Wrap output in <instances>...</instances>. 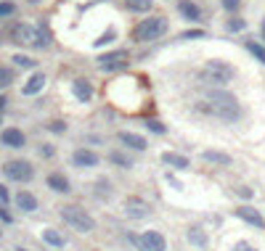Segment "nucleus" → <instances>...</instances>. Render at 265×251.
Here are the masks:
<instances>
[{"label":"nucleus","mask_w":265,"mask_h":251,"mask_svg":"<svg viewBox=\"0 0 265 251\" xmlns=\"http://www.w3.org/2000/svg\"><path fill=\"white\" fill-rule=\"evenodd\" d=\"M14 11H16L14 3H0V16H11Z\"/></svg>","instance_id":"nucleus-32"},{"label":"nucleus","mask_w":265,"mask_h":251,"mask_svg":"<svg viewBox=\"0 0 265 251\" xmlns=\"http://www.w3.org/2000/svg\"><path fill=\"white\" fill-rule=\"evenodd\" d=\"M14 201H16V209H21V212H34L37 209V196H34L32 190H16Z\"/></svg>","instance_id":"nucleus-13"},{"label":"nucleus","mask_w":265,"mask_h":251,"mask_svg":"<svg viewBox=\"0 0 265 251\" xmlns=\"http://www.w3.org/2000/svg\"><path fill=\"white\" fill-rule=\"evenodd\" d=\"M11 40L16 45H34V48H48V35L34 24H16L11 29Z\"/></svg>","instance_id":"nucleus-4"},{"label":"nucleus","mask_w":265,"mask_h":251,"mask_svg":"<svg viewBox=\"0 0 265 251\" xmlns=\"http://www.w3.org/2000/svg\"><path fill=\"white\" fill-rule=\"evenodd\" d=\"M45 82H48V77H45L43 72H34V74L27 79V85L21 87V93H24V95H37L40 90L45 87Z\"/></svg>","instance_id":"nucleus-16"},{"label":"nucleus","mask_w":265,"mask_h":251,"mask_svg":"<svg viewBox=\"0 0 265 251\" xmlns=\"http://www.w3.org/2000/svg\"><path fill=\"white\" fill-rule=\"evenodd\" d=\"M120 143L125 148H130V151H146L148 148V140L143 138V135H138V132H120Z\"/></svg>","instance_id":"nucleus-12"},{"label":"nucleus","mask_w":265,"mask_h":251,"mask_svg":"<svg viewBox=\"0 0 265 251\" xmlns=\"http://www.w3.org/2000/svg\"><path fill=\"white\" fill-rule=\"evenodd\" d=\"M61 220L69 227H74L77 233H93L96 230V220L83 207H74V204H66V207H61Z\"/></svg>","instance_id":"nucleus-3"},{"label":"nucleus","mask_w":265,"mask_h":251,"mask_svg":"<svg viewBox=\"0 0 265 251\" xmlns=\"http://www.w3.org/2000/svg\"><path fill=\"white\" fill-rule=\"evenodd\" d=\"M197 109L210 114L215 119H220V122H239L241 119V104L236 101V95L225 93V90H210L199 101Z\"/></svg>","instance_id":"nucleus-1"},{"label":"nucleus","mask_w":265,"mask_h":251,"mask_svg":"<svg viewBox=\"0 0 265 251\" xmlns=\"http://www.w3.org/2000/svg\"><path fill=\"white\" fill-rule=\"evenodd\" d=\"M188 241H191L194 246H207V241H210V238H207V233L202 230L199 225H194L191 230H188Z\"/></svg>","instance_id":"nucleus-24"},{"label":"nucleus","mask_w":265,"mask_h":251,"mask_svg":"<svg viewBox=\"0 0 265 251\" xmlns=\"http://www.w3.org/2000/svg\"><path fill=\"white\" fill-rule=\"evenodd\" d=\"M14 64L19 66V69H34V66H37V61L29 59V56H24V53H16L14 56Z\"/></svg>","instance_id":"nucleus-27"},{"label":"nucleus","mask_w":265,"mask_h":251,"mask_svg":"<svg viewBox=\"0 0 265 251\" xmlns=\"http://www.w3.org/2000/svg\"><path fill=\"white\" fill-rule=\"evenodd\" d=\"M138 246L141 251H167V238L159 230H146L138 235Z\"/></svg>","instance_id":"nucleus-8"},{"label":"nucleus","mask_w":265,"mask_h":251,"mask_svg":"<svg viewBox=\"0 0 265 251\" xmlns=\"http://www.w3.org/2000/svg\"><path fill=\"white\" fill-rule=\"evenodd\" d=\"M3 175L11 182H29L34 177V167L27 159H11V162L3 164Z\"/></svg>","instance_id":"nucleus-6"},{"label":"nucleus","mask_w":265,"mask_h":251,"mask_svg":"<svg viewBox=\"0 0 265 251\" xmlns=\"http://www.w3.org/2000/svg\"><path fill=\"white\" fill-rule=\"evenodd\" d=\"M225 29H228V32H241V29H247V19H239V16L228 19V21H225Z\"/></svg>","instance_id":"nucleus-28"},{"label":"nucleus","mask_w":265,"mask_h":251,"mask_svg":"<svg viewBox=\"0 0 265 251\" xmlns=\"http://www.w3.org/2000/svg\"><path fill=\"white\" fill-rule=\"evenodd\" d=\"M14 77H16L14 69H8V66H0V90H6L8 85H14Z\"/></svg>","instance_id":"nucleus-26"},{"label":"nucleus","mask_w":265,"mask_h":251,"mask_svg":"<svg viewBox=\"0 0 265 251\" xmlns=\"http://www.w3.org/2000/svg\"><path fill=\"white\" fill-rule=\"evenodd\" d=\"M14 251H27V248H14Z\"/></svg>","instance_id":"nucleus-40"},{"label":"nucleus","mask_w":265,"mask_h":251,"mask_svg":"<svg viewBox=\"0 0 265 251\" xmlns=\"http://www.w3.org/2000/svg\"><path fill=\"white\" fill-rule=\"evenodd\" d=\"M247 51L255 56L260 64H265V45H260V42H255V40H247Z\"/></svg>","instance_id":"nucleus-25"},{"label":"nucleus","mask_w":265,"mask_h":251,"mask_svg":"<svg viewBox=\"0 0 265 251\" xmlns=\"http://www.w3.org/2000/svg\"><path fill=\"white\" fill-rule=\"evenodd\" d=\"M260 32H262V40H265V21H262V27H260Z\"/></svg>","instance_id":"nucleus-39"},{"label":"nucleus","mask_w":265,"mask_h":251,"mask_svg":"<svg viewBox=\"0 0 265 251\" xmlns=\"http://www.w3.org/2000/svg\"><path fill=\"white\" fill-rule=\"evenodd\" d=\"M43 241L48 246H53V248H64L66 246V238L59 230H53V227H45V230H43Z\"/></svg>","instance_id":"nucleus-18"},{"label":"nucleus","mask_w":265,"mask_h":251,"mask_svg":"<svg viewBox=\"0 0 265 251\" xmlns=\"http://www.w3.org/2000/svg\"><path fill=\"white\" fill-rule=\"evenodd\" d=\"M98 162H101L98 154L90 151V148H77L72 154V164L80 167V169H93V167H98Z\"/></svg>","instance_id":"nucleus-9"},{"label":"nucleus","mask_w":265,"mask_h":251,"mask_svg":"<svg viewBox=\"0 0 265 251\" xmlns=\"http://www.w3.org/2000/svg\"><path fill=\"white\" fill-rule=\"evenodd\" d=\"M236 251H257V248L249 246V243H236Z\"/></svg>","instance_id":"nucleus-37"},{"label":"nucleus","mask_w":265,"mask_h":251,"mask_svg":"<svg viewBox=\"0 0 265 251\" xmlns=\"http://www.w3.org/2000/svg\"><path fill=\"white\" fill-rule=\"evenodd\" d=\"M167 32V19L165 16H148L141 19V24H135L133 29V40L135 42H154Z\"/></svg>","instance_id":"nucleus-2"},{"label":"nucleus","mask_w":265,"mask_h":251,"mask_svg":"<svg viewBox=\"0 0 265 251\" xmlns=\"http://www.w3.org/2000/svg\"><path fill=\"white\" fill-rule=\"evenodd\" d=\"M178 11H180V16L188 19V21H199V19H202V8L194 3V0H180V3H178Z\"/></svg>","instance_id":"nucleus-17"},{"label":"nucleus","mask_w":265,"mask_h":251,"mask_svg":"<svg viewBox=\"0 0 265 251\" xmlns=\"http://www.w3.org/2000/svg\"><path fill=\"white\" fill-rule=\"evenodd\" d=\"M11 201V193H8V188L3 185V182H0V204H8Z\"/></svg>","instance_id":"nucleus-35"},{"label":"nucleus","mask_w":265,"mask_h":251,"mask_svg":"<svg viewBox=\"0 0 265 251\" xmlns=\"http://www.w3.org/2000/svg\"><path fill=\"white\" fill-rule=\"evenodd\" d=\"M48 188L53 193H72V182H69V177L61 175V172H51L48 175Z\"/></svg>","instance_id":"nucleus-14"},{"label":"nucleus","mask_w":265,"mask_h":251,"mask_svg":"<svg viewBox=\"0 0 265 251\" xmlns=\"http://www.w3.org/2000/svg\"><path fill=\"white\" fill-rule=\"evenodd\" d=\"M0 143H3L6 148H24L27 145V135L19 127H6L3 132H0Z\"/></svg>","instance_id":"nucleus-10"},{"label":"nucleus","mask_w":265,"mask_h":251,"mask_svg":"<svg viewBox=\"0 0 265 251\" xmlns=\"http://www.w3.org/2000/svg\"><path fill=\"white\" fill-rule=\"evenodd\" d=\"M197 37H204L202 29H188V32H183V35H180V40H197Z\"/></svg>","instance_id":"nucleus-31"},{"label":"nucleus","mask_w":265,"mask_h":251,"mask_svg":"<svg viewBox=\"0 0 265 251\" xmlns=\"http://www.w3.org/2000/svg\"><path fill=\"white\" fill-rule=\"evenodd\" d=\"M202 159H204V162H210V164H220V167L231 164V156L223 154V151H202Z\"/></svg>","instance_id":"nucleus-21"},{"label":"nucleus","mask_w":265,"mask_h":251,"mask_svg":"<svg viewBox=\"0 0 265 251\" xmlns=\"http://www.w3.org/2000/svg\"><path fill=\"white\" fill-rule=\"evenodd\" d=\"M236 217H239V220H244L247 225L257 227V230H262V227H265V217H262L260 209H255V207H239V209H236Z\"/></svg>","instance_id":"nucleus-11"},{"label":"nucleus","mask_w":265,"mask_h":251,"mask_svg":"<svg viewBox=\"0 0 265 251\" xmlns=\"http://www.w3.org/2000/svg\"><path fill=\"white\" fill-rule=\"evenodd\" d=\"M146 124H148V130H152V132H162V135L167 132V127H165L162 122H157V119H148Z\"/></svg>","instance_id":"nucleus-30"},{"label":"nucleus","mask_w":265,"mask_h":251,"mask_svg":"<svg viewBox=\"0 0 265 251\" xmlns=\"http://www.w3.org/2000/svg\"><path fill=\"white\" fill-rule=\"evenodd\" d=\"M0 220H3L6 225L14 222V217H11V212H6V204H0Z\"/></svg>","instance_id":"nucleus-33"},{"label":"nucleus","mask_w":265,"mask_h":251,"mask_svg":"<svg viewBox=\"0 0 265 251\" xmlns=\"http://www.w3.org/2000/svg\"><path fill=\"white\" fill-rule=\"evenodd\" d=\"M234 74H236V72H234L231 64L217 61V59L207 61L204 69L199 72V77L204 79V82H210V85H225V82H231V79H234Z\"/></svg>","instance_id":"nucleus-5"},{"label":"nucleus","mask_w":265,"mask_h":251,"mask_svg":"<svg viewBox=\"0 0 265 251\" xmlns=\"http://www.w3.org/2000/svg\"><path fill=\"white\" fill-rule=\"evenodd\" d=\"M109 162H111L114 167H120V169H130V167H133V156H128L125 151H111V154H109Z\"/></svg>","instance_id":"nucleus-22"},{"label":"nucleus","mask_w":265,"mask_h":251,"mask_svg":"<svg viewBox=\"0 0 265 251\" xmlns=\"http://www.w3.org/2000/svg\"><path fill=\"white\" fill-rule=\"evenodd\" d=\"M154 6V0H125V8L133 11V14H148Z\"/></svg>","instance_id":"nucleus-23"},{"label":"nucleus","mask_w":265,"mask_h":251,"mask_svg":"<svg viewBox=\"0 0 265 251\" xmlns=\"http://www.w3.org/2000/svg\"><path fill=\"white\" fill-rule=\"evenodd\" d=\"M128 214L133 220H141V217H148V207L141 198H128Z\"/></svg>","instance_id":"nucleus-20"},{"label":"nucleus","mask_w":265,"mask_h":251,"mask_svg":"<svg viewBox=\"0 0 265 251\" xmlns=\"http://www.w3.org/2000/svg\"><path fill=\"white\" fill-rule=\"evenodd\" d=\"M72 93L80 104H88L90 98H93V85L88 82V79H74L72 82Z\"/></svg>","instance_id":"nucleus-15"},{"label":"nucleus","mask_w":265,"mask_h":251,"mask_svg":"<svg viewBox=\"0 0 265 251\" xmlns=\"http://www.w3.org/2000/svg\"><path fill=\"white\" fill-rule=\"evenodd\" d=\"M98 69L101 72H120L128 66V51H111V53H101L98 56Z\"/></svg>","instance_id":"nucleus-7"},{"label":"nucleus","mask_w":265,"mask_h":251,"mask_svg":"<svg viewBox=\"0 0 265 251\" xmlns=\"http://www.w3.org/2000/svg\"><path fill=\"white\" fill-rule=\"evenodd\" d=\"M162 164H167V167H172V169H186V167H188V159L180 156V154L165 151V154H162Z\"/></svg>","instance_id":"nucleus-19"},{"label":"nucleus","mask_w":265,"mask_h":251,"mask_svg":"<svg viewBox=\"0 0 265 251\" xmlns=\"http://www.w3.org/2000/svg\"><path fill=\"white\" fill-rule=\"evenodd\" d=\"M48 130H51V132H59V135H61V132L66 130V124H64V122H51V124H48Z\"/></svg>","instance_id":"nucleus-34"},{"label":"nucleus","mask_w":265,"mask_h":251,"mask_svg":"<svg viewBox=\"0 0 265 251\" xmlns=\"http://www.w3.org/2000/svg\"><path fill=\"white\" fill-rule=\"evenodd\" d=\"M241 3H244V0H220V6L228 11V14H236V11L241 8Z\"/></svg>","instance_id":"nucleus-29"},{"label":"nucleus","mask_w":265,"mask_h":251,"mask_svg":"<svg viewBox=\"0 0 265 251\" xmlns=\"http://www.w3.org/2000/svg\"><path fill=\"white\" fill-rule=\"evenodd\" d=\"M6 104H8V101H6L3 95H0V111H3V109H6Z\"/></svg>","instance_id":"nucleus-38"},{"label":"nucleus","mask_w":265,"mask_h":251,"mask_svg":"<svg viewBox=\"0 0 265 251\" xmlns=\"http://www.w3.org/2000/svg\"><path fill=\"white\" fill-rule=\"evenodd\" d=\"M111 37H114V32H106L103 37H98V40H96V45H106V42H111Z\"/></svg>","instance_id":"nucleus-36"}]
</instances>
